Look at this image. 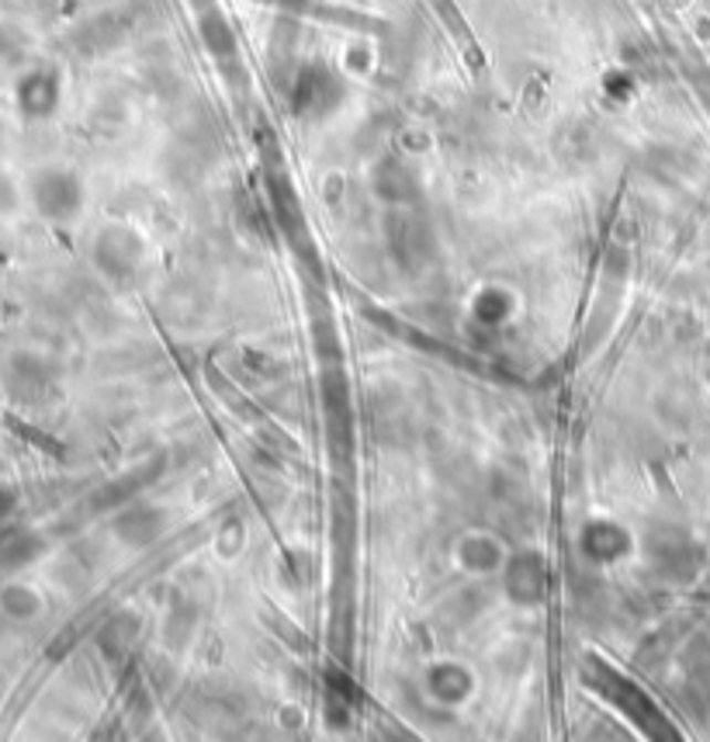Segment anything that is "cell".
Listing matches in <instances>:
<instances>
[{
	"instance_id": "1",
	"label": "cell",
	"mask_w": 710,
	"mask_h": 742,
	"mask_svg": "<svg viewBox=\"0 0 710 742\" xmlns=\"http://www.w3.org/2000/svg\"><path fill=\"white\" fill-rule=\"evenodd\" d=\"M29 195H32L35 212L49 222H66L84 209V188L76 181V174L63 167L35 170L29 181Z\"/></svg>"
},
{
	"instance_id": "2",
	"label": "cell",
	"mask_w": 710,
	"mask_h": 742,
	"mask_svg": "<svg viewBox=\"0 0 710 742\" xmlns=\"http://www.w3.org/2000/svg\"><path fill=\"white\" fill-rule=\"evenodd\" d=\"M510 558H513V552L507 548V542L499 539L495 531H485V527H471L455 542V566L468 579L503 576L507 566H510Z\"/></svg>"
},
{
	"instance_id": "3",
	"label": "cell",
	"mask_w": 710,
	"mask_h": 742,
	"mask_svg": "<svg viewBox=\"0 0 710 742\" xmlns=\"http://www.w3.org/2000/svg\"><path fill=\"white\" fill-rule=\"evenodd\" d=\"M424 687L437 708L458 711L476 698V673L458 659H437L424 670Z\"/></svg>"
},
{
	"instance_id": "4",
	"label": "cell",
	"mask_w": 710,
	"mask_h": 742,
	"mask_svg": "<svg viewBox=\"0 0 710 742\" xmlns=\"http://www.w3.org/2000/svg\"><path fill=\"white\" fill-rule=\"evenodd\" d=\"M42 378H45L42 362H35L29 354H14L4 368V382L14 399H35L42 393Z\"/></svg>"
},
{
	"instance_id": "5",
	"label": "cell",
	"mask_w": 710,
	"mask_h": 742,
	"mask_svg": "<svg viewBox=\"0 0 710 742\" xmlns=\"http://www.w3.org/2000/svg\"><path fill=\"white\" fill-rule=\"evenodd\" d=\"M18 97H21V108L29 115H49L52 105H56V76L52 73L24 76L21 87H18Z\"/></svg>"
},
{
	"instance_id": "6",
	"label": "cell",
	"mask_w": 710,
	"mask_h": 742,
	"mask_svg": "<svg viewBox=\"0 0 710 742\" xmlns=\"http://www.w3.org/2000/svg\"><path fill=\"white\" fill-rule=\"evenodd\" d=\"M0 610H4L11 621H32V618H39V610H42V597L32 591V586L11 583V586L0 591Z\"/></svg>"
},
{
	"instance_id": "7",
	"label": "cell",
	"mask_w": 710,
	"mask_h": 742,
	"mask_svg": "<svg viewBox=\"0 0 710 742\" xmlns=\"http://www.w3.org/2000/svg\"><path fill=\"white\" fill-rule=\"evenodd\" d=\"M39 548L42 545L35 539H29V534H14V539L4 542V548H0V569H21Z\"/></svg>"
},
{
	"instance_id": "8",
	"label": "cell",
	"mask_w": 710,
	"mask_h": 742,
	"mask_svg": "<svg viewBox=\"0 0 710 742\" xmlns=\"http://www.w3.org/2000/svg\"><path fill=\"white\" fill-rule=\"evenodd\" d=\"M18 205V195H14V185L8 181L4 174H0V212H11Z\"/></svg>"
},
{
	"instance_id": "9",
	"label": "cell",
	"mask_w": 710,
	"mask_h": 742,
	"mask_svg": "<svg viewBox=\"0 0 710 742\" xmlns=\"http://www.w3.org/2000/svg\"><path fill=\"white\" fill-rule=\"evenodd\" d=\"M11 506H14V497L8 493V490H0V524L8 521V514H11Z\"/></svg>"
}]
</instances>
